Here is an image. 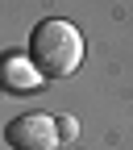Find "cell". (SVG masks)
<instances>
[{
  "label": "cell",
  "mask_w": 133,
  "mask_h": 150,
  "mask_svg": "<svg viewBox=\"0 0 133 150\" xmlns=\"http://www.w3.org/2000/svg\"><path fill=\"white\" fill-rule=\"evenodd\" d=\"M29 63L37 67L42 79H67V75L79 71L83 63V33L71 21L50 17L29 33Z\"/></svg>",
  "instance_id": "6da1fadb"
},
{
  "label": "cell",
  "mask_w": 133,
  "mask_h": 150,
  "mask_svg": "<svg viewBox=\"0 0 133 150\" xmlns=\"http://www.w3.org/2000/svg\"><path fill=\"white\" fill-rule=\"evenodd\" d=\"M8 146L13 150H54L58 146V121L46 112H25L8 125Z\"/></svg>",
  "instance_id": "7a4b0ae2"
},
{
  "label": "cell",
  "mask_w": 133,
  "mask_h": 150,
  "mask_svg": "<svg viewBox=\"0 0 133 150\" xmlns=\"http://www.w3.org/2000/svg\"><path fill=\"white\" fill-rule=\"evenodd\" d=\"M37 83H42V75H37V67L29 59H21V54H4V59H0V88H4V92L29 96Z\"/></svg>",
  "instance_id": "3957f363"
},
{
  "label": "cell",
  "mask_w": 133,
  "mask_h": 150,
  "mask_svg": "<svg viewBox=\"0 0 133 150\" xmlns=\"http://www.w3.org/2000/svg\"><path fill=\"white\" fill-rule=\"evenodd\" d=\"M75 134H79V125H75L71 117H63L58 121V138H75Z\"/></svg>",
  "instance_id": "277c9868"
}]
</instances>
